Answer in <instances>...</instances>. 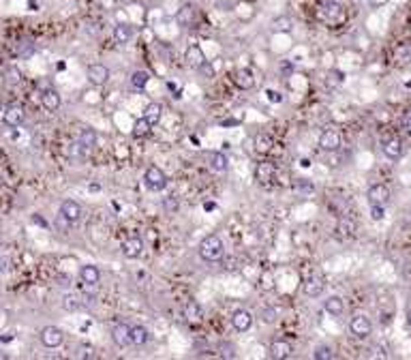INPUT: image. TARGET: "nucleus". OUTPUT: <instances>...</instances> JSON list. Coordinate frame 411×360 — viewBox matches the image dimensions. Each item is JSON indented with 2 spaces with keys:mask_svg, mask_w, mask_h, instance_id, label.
<instances>
[{
  "mask_svg": "<svg viewBox=\"0 0 411 360\" xmlns=\"http://www.w3.org/2000/svg\"><path fill=\"white\" fill-rule=\"evenodd\" d=\"M131 330H133V326H129V324H116L114 330H112V339H114V343H116L118 347L133 345Z\"/></svg>",
  "mask_w": 411,
  "mask_h": 360,
  "instance_id": "13",
  "label": "nucleus"
},
{
  "mask_svg": "<svg viewBox=\"0 0 411 360\" xmlns=\"http://www.w3.org/2000/svg\"><path fill=\"white\" fill-rule=\"evenodd\" d=\"M148 82H150V73L148 71H133L131 73V86L135 88V90H144L146 86H148Z\"/></svg>",
  "mask_w": 411,
  "mask_h": 360,
  "instance_id": "29",
  "label": "nucleus"
},
{
  "mask_svg": "<svg viewBox=\"0 0 411 360\" xmlns=\"http://www.w3.org/2000/svg\"><path fill=\"white\" fill-rule=\"evenodd\" d=\"M367 197L371 206H386L390 202V189L386 185H373L369 187Z\"/></svg>",
  "mask_w": 411,
  "mask_h": 360,
  "instance_id": "12",
  "label": "nucleus"
},
{
  "mask_svg": "<svg viewBox=\"0 0 411 360\" xmlns=\"http://www.w3.org/2000/svg\"><path fill=\"white\" fill-rule=\"evenodd\" d=\"M291 345L287 343V341H274V343L270 345V356L274 358V360H285V358H289L291 356Z\"/></svg>",
  "mask_w": 411,
  "mask_h": 360,
  "instance_id": "23",
  "label": "nucleus"
},
{
  "mask_svg": "<svg viewBox=\"0 0 411 360\" xmlns=\"http://www.w3.org/2000/svg\"><path fill=\"white\" fill-rule=\"evenodd\" d=\"M120 251H122V255L126 259H137L142 255V251H144V240L140 236H129L126 240H122Z\"/></svg>",
  "mask_w": 411,
  "mask_h": 360,
  "instance_id": "9",
  "label": "nucleus"
},
{
  "mask_svg": "<svg viewBox=\"0 0 411 360\" xmlns=\"http://www.w3.org/2000/svg\"><path fill=\"white\" fill-rule=\"evenodd\" d=\"M36 88L41 90V95H43V93H48V90H52V86L48 84V79H41V82H36Z\"/></svg>",
  "mask_w": 411,
  "mask_h": 360,
  "instance_id": "42",
  "label": "nucleus"
},
{
  "mask_svg": "<svg viewBox=\"0 0 411 360\" xmlns=\"http://www.w3.org/2000/svg\"><path fill=\"white\" fill-rule=\"evenodd\" d=\"M349 330H351V335L353 337H358V339H367L371 332H373V324L371 320L367 318V315H362V313H355L353 318L349 320Z\"/></svg>",
  "mask_w": 411,
  "mask_h": 360,
  "instance_id": "4",
  "label": "nucleus"
},
{
  "mask_svg": "<svg viewBox=\"0 0 411 360\" xmlns=\"http://www.w3.org/2000/svg\"><path fill=\"white\" fill-rule=\"evenodd\" d=\"M396 60L398 62H409L411 60V45H400L396 50Z\"/></svg>",
  "mask_w": 411,
  "mask_h": 360,
  "instance_id": "37",
  "label": "nucleus"
},
{
  "mask_svg": "<svg viewBox=\"0 0 411 360\" xmlns=\"http://www.w3.org/2000/svg\"><path fill=\"white\" fill-rule=\"evenodd\" d=\"M232 326H234V330H238V332L251 330V326H253V315H251V311H246V309L234 311V315H232Z\"/></svg>",
  "mask_w": 411,
  "mask_h": 360,
  "instance_id": "15",
  "label": "nucleus"
},
{
  "mask_svg": "<svg viewBox=\"0 0 411 360\" xmlns=\"http://www.w3.org/2000/svg\"><path fill=\"white\" fill-rule=\"evenodd\" d=\"M383 217H386V210H383V206H371V219H373V221H381Z\"/></svg>",
  "mask_w": 411,
  "mask_h": 360,
  "instance_id": "39",
  "label": "nucleus"
},
{
  "mask_svg": "<svg viewBox=\"0 0 411 360\" xmlns=\"http://www.w3.org/2000/svg\"><path fill=\"white\" fill-rule=\"evenodd\" d=\"M234 82H236V86H238L240 90H251L255 86V77L251 73V69H238V71H236Z\"/></svg>",
  "mask_w": 411,
  "mask_h": 360,
  "instance_id": "22",
  "label": "nucleus"
},
{
  "mask_svg": "<svg viewBox=\"0 0 411 360\" xmlns=\"http://www.w3.org/2000/svg\"><path fill=\"white\" fill-rule=\"evenodd\" d=\"M39 5H41V0H30L28 9H30V11H39Z\"/></svg>",
  "mask_w": 411,
  "mask_h": 360,
  "instance_id": "46",
  "label": "nucleus"
},
{
  "mask_svg": "<svg viewBox=\"0 0 411 360\" xmlns=\"http://www.w3.org/2000/svg\"><path fill=\"white\" fill-rule=\"evenodd\" d=\"M81 307V300H79V296L77 294H65L62 296V309L65 311H77Z\"/></svg>",
  "mask_w": 411,
  "mask_h": 360,
  "instance_id": "35",
  "label": "nucleus"
},
{
  "mask_svg": "<svg viewBox=\"0 0 411 360\" xmlns=\"http://www.w3.org/2000/svg\"><path fill=\"white\" fill-rule=\"evenodd\" d=\"M403 127H405L409 133H411V112H407V114L403 116Z\"/></svg>",
  "mask_w": 411,
  "mask_h": 360,
  "instance_id": "45",
  "label": "nucleus"
},
{
  "mask_svg": "<svg viewBox=\"0 0 411 360\" xmlns=\"http://www.w3.org/2000/svg\"><path fill=\"white\" fill-rule=\"evenodd\" d=\"M324 309L330 315H334V318H339V315H343V311H345V300L341 296H330V298L324 300Z\"/></svg>",
  "mask_w": 411,
  "mask_h": 360,
  "instance_id": "25",
  "label": "nucleus"
},
{
  "mask_svg": "<svg viewBox=\"0 0 411 360\" xmlns=\"http://www.w3.org/2000/svg\"><path fill=\"white\" fill-rule=\"evenodd\" d=\"M131 339H133V345H144V343H148V328H144V326H133L131 330Z\"/></svg>",
  "mask_w": 411,
  "mask_h": 360,
  "instance_id": "34",
  "label": "nucleus"
},
{
  "mask_svg": "<svg viewBox=\"0 0 411 360\" xmlns=\"http://www.w3.org/2000/svg\"><path fill=\"white\" fill-rule=\"evenodd\" d=\"M86 75H88V82L93 84V86H103L107 84V79H109V69L105 65H90L88 71H86Z\"/></svg>",
  "mask_w": 411,
  "mask_h": 360,
  "instance_id": "14",
  "label": "nucleus"
},
{
  "mask_svg": "<svg viewBox=\"0 0 411 360\" xmlns=\"http://www.w3.org/2000/svg\"><path fill=\"white\" fill-rule=\"evenodd\" d=\"M317 17L322 20L324 24H330V26H341L345 20H347V11L341 3L336 0H326V3L319 7L317 11Z\"/></svg>",
  "mask_w": 411,
  "mask_h": 360,
  "instance_id": "2",
  "label": "nucleus"
},
{
  "mask_svg": "<svg viewBox=\"0 0 411 360\" xmlns=\"http://www.w3.org/2000/svg\"><path fill=\"white\" fill-rule=\"evenodd\" d=\"M77 146L81 148V150H90V148H95L97 146V133L93 131V129H84L79 133V140H77Z\"/></svg>",
  "mask_w": 411,
  "mask_h": 360,
  "instance_id": "27",
  "label": "nucleus"
},
{
  "mask_svg": "<svg viewBox=\"0 0 411 360\" xmlns=\"http://www.w3.org/2000/svg\"><path fill=\"white\" fill-rule=\"evenodd\" d=\"M255 180L263 187H270L274 180H277V167H274L270 161H263V163H259L257 169H255Z\"/></svg>",
  "mask_w": 411,
  "mask_h": 360,
  "instance_id": "11",
  "label": "nucleus"
},
{
  "mask_svg": "<svg viewBox=\"0 0 411 360\" xmlns=\"http://www.w3.org/2000/svg\"><path fill=\"white\" fill-rule=\"evenodd\" d=\"M60 214L65 219H69L71 223H77L79 217H81V208H79V204L75 200H65L60 204Z\"/></svg>",
  "mask_w": 411,
  "mask_h": 360,
  "instance_id": "18",
  "label": "nucleus"
},
{
  "mask_svg": "<svg viewBox=\"0 0 411 360\" xmlns=\"http://www.w3.org/2000/svg\"><path fill=\"white\" fill-rule=\"evenodd\" d=\"M199 71H202V73H204L206 77H214V69H212V65H210V62H206V65H204L202 69H199Z\"/></svg>",
  "mask_w": 411,
  "mask_h": 360,
  "instance_id": "41",
  "label": "nucleus"
},
{
  "mask_svg": "<svg viewBox=\"0 0 411 360\" xmlns=\"http://www.w3.org/2000/svg\"><path fill=\"white\" fill-rule=\"evenodd\" d=\"M79 281L84 285H97L99 281H101V273H99L97 266H81L79 268Z\"/></svg>",
  "mask_w": 411,
  "mask_h": 360,
  "instance_id": "19",
  "label": "nucleus"
},
{
  "mask_svg": "<svg viewBox=\"0 0 411 360\" xmlns=\"http://www.w3.org/2000/svg\"><path fill=\"white\" fill-rule=\"evenodd\" d=\"M407 318H409V324H411V309H409V313H407Z\"/></svg>",
  "mask_w": 411,
  "mask_h": 360,
  "instance_id": "48",
  "label": "nucleus"
},
{
  "mask_svg": "<svg viewBox=\"0 0 411 360\" xmlns=\"http://www.w3.org/2000/svg\"><path fill=\"white\" fill-rule=\"evenodd\" d=\"M197 253H199V257H202L204 262H212V264L221 262L223 255H225V245L216 234H208V236L202 238V242H199Z\"/></svg>",
  "mask_w": 411,
  "mask_h": 360,
  "instance_id": "1",
  "label": "nucleus"
},
{
  "mask_svg": "<svg viewBox=\"0 0 411 360\" xmlns=\"http://www.w3.org/2000/svg\"><path fill=\"white\" fill-rule=\"evenodd\" d=\"M131 37H133V30L129 28V26L120 24V26H116V28H114V41L118 45H126V43L131 41Z\"/></svg>",
  "mask_w": 411,
  "mask_h": 360,
  "instance_id": "31",
  "label": "nucleus"
},
{
  "mask_svg": "<svg viewBox=\"0 0 411 360\" xmlns=\"http://www.w3.org/2000/svg\"><path fill=\"white\" fill-rule=\"evenodd\" d=\"M3 122L7 127L11 129H17L20 124L24 122V107L20 103H9L5 107V114H3Z\"/></svg>",
  "mask_w": 411,
  "mask_h": 360,
  "instance_id": "5",
  "label": "nucleus"
},
{
  "mask_svg": "<svg viewBox=\"0 0 411 360\" xmlns=\"http://www.w3.org/2000/svg\"><path fill=\"white\" fill-rule=\"evenodd\" d=\"M144 118L148 120L152 127H157V124L161 122L163 118V105L161 103H150V105H146V110H144Z\"/></svg>",
  "mask_w": 411,
  "mask_h": 360,
  "instance_id": "26",
  "label": "nucleus"
},
{
  "mask_svg": "<svg viewBox=\"0 0 411 360\" xmlns=\"http://www.w3.org/2000/svg\"><path fill=\"white\" fill-rule=\"evenodd\" d=\"M62 341H65V332H62L58 326H48V328L41 330V343L45 347H50V349L60 347Z\"/></svg>",
  "mask_w": 411,
  "mask_h": 360,
  "instance_id": "7",
  "label": "nucleus"
},
{
  "mask_svg": "<svg viewBox=\"0 0 411 360\" xmlns=\"http://www.w3.org/2000/svg\"><path fill=\"white\" fill-rule=\"evenodd\" d=\"M144 185L150 189V191H163L167 187V176L161 167L157 165H150L148 169L144 172Z\"/></svg>",
  "mask_w": 411,
  "mask_h": 360,
  "instance_id": "3",
  "label": "nucleus"
},
{
  "mask_svg": "<svg viewBox=\"0 0 411 360\" xmlns=\"http://www.w3.org/2000/svg\"><path fill=\"white\" fill-rule=\"evenodd\" d=\"M195 20V7L193 5H182L178 9V13H176V22L178 26H182V28H187V26H191Z\"/></svg>",
  "mask_w": 411,
  "mask_h": 360,
  "instance_id": "21",
  "label": "nucleus"
},
{
  "mask_svg": "<svg viewBox=\"0 0 411 360\" xmlns=\"http://www.w3.org/2000/svg\"><path fill=\"white\" fill-rule=\"evenodd\" d=\"M185 318L189 322H199L204 318V309H202V304L195 302V300H189V304L185 307Z\"/></svg>",
  "mask_w": 411,
  "mask_h": 360,
  "instance_id": "28",
  "label": "nucleus"
},
{
  "mask_svg": "<svg viewBox=\"0 0 411 360\" xmlns=\"http://www.w3.org/2000/svg\"><path fill=\"white\" fill-rule=\"evenodd\" d=\"M268 99H270L272 103H281L283 101V97L279 93H274V90H268Z\"/></svg>",
  "mask_w": 411,
  "mask_h": 360,
  "instance_id": "43",
  "label": "nucleus"
},
{
  "mask_svg": "<svg viewBox=\"0 0 411 360\" xmlns=\"http://www.w3.org/2000/svg\"><path fill=\"white\" fill-rule=\"evenodd\" d=\"M277 320H279V311L277 309H266L263 311V322L266 324H274Z\"/></svg>",
  "mask_w": 411,
  "mask_h": 360,
  "instance_id": "40",
  "label": "nucleus"
},
{
  "mask_svg": "<svg viewBox=\"0 0 411 360\" xmlns=\"http://www.w3.org/2000/svg\"><path fill=\"white\" fill-rule=\"evenodd\" d=\"M150 131H152V124L146 120V118H140V120H135V124H133V138H137V140H142V138H148L150 135Z\"/></svg>",
  "mask_w": 411,
  "mask_h": 360,
  "instance_id": "30",
  "label": "nucleus"
},
{
  "mask_svg": "<svg viewBox=\"0 0 411 360\" xmlns=\"http://www.w3.org/2000/svg\"><path fill=\"white\" fill-rule=\"evenodd\" d=\"M300 165H302V167H310V161H308V159H302V161H300Z\"/></svg>",
  "mask_w": 411,
  "mask_h": 360,
  "instance_id": "47",
  "label": "nucleus"
},
{
  "mask_svg": "<svg viewBox=\"0 0 411 360\" xmlns=\"http://www.w3.org/2000/svg\"><path fill=\"white\" fill-rule=\"evenodd\" d=\"M324 287H326V281H324V277H319V275H310V277L302 279V292H304V296H308V298L322 296Z\"/></svg>",
  "mask_w": 411,
  "mask_h": 360,
  "instance_id": "6",
  "label": "nucleus"
},
{
  "mask_svg": "<svg viewBox=\"0 0 411 360\" xmlns=\"http://www.w3.org/2000/svg\"><path fill=\"white\" fill-rule=\"evenodd\" d=\"M274 142L272 138H268V135H257L255 138V152H259V155H268V152L272 150Z\"/></svg>",
  "mask_w": 411,
  "mask_h": 360,
  "instance_id": "33",
  "label": "nucleus"
},
{
  "mask_svg": "<svg viewBox=\"0 0 411 360\" xmlns=\"http://www.w3.org/2000/svg\"><path fill=\"white\" fill-rule=\"evenodd\" d=\"M163 206H165L167 210H176V208H178V202H176V200H169V197H167V200L163 202Z\"/></svg>",
  "mask_w": 411,
  "mask_h": 360,
  "instance_id": "44",
  "label": "nucleus"
},
{
  "mask_svg": "<svg viewBox=\"0 0 411 360\" xmlns=\"http://www.w3.org/2000/svg\"><path fill=\"white\" fill-rule=\"evenodd\" d=\"M185 62H187V67L199 71L208 60H206V54H204V50L199 48V45H189L187 52H185Z\"/></svg>",
  "mask_w": 411,
  "mask_h": 360,
  "instance_id": "10",
  "label": "nucleus"
},
{
  "mask_svg": "<svg viewBox=\"0 0 411 360\" xmlns=\"http://www.w3.org/2000/svg\"><path fill=\"white\" fill-rule=\"evenodd\" d=\"M291 28H294V22L289 20L287 15H281V17H274L272 24H270V30L274 34H289Z\"/></svg>",
  "mask_w": 411,
  "mask_h": 360,
  "instance_id": "24",
  "label": "nucleus"
},
{
  "mask_svg": "<svg viewBox=\"0 0 411 360\" xmlns=\"http://www.w3.org/2000/svg\"><path fill=\"white\" fill-rule=\"evenodd\" d=\"M381 150H383V155H386L388 159H400L403 157V142H400V138H388L386 142H383V146H381Z\"/></svg>",
  "mask_w": 411,
  "mask_h": 360,
  "instance_id": "17",
  "label": "nucleus"
},
{
  "mask_svg": "<svg viewBox=\"0 0 411 360\" xmlns=\"http://www.w3.org/2000/svg\"><path fill=\"white\" fill-rule=\"evenodd\" d=\"M341 133L339 131H332V129H328L324 131L322 135H319V148H322L324 152H336L341 148Z\"/></svg>",
  "mask_w": 411,
  "mask_h": 360,
  "instance_id": "8",
  "label": "nucleus"
},
{
  "mask_svg": "<svg viewBox=\"0 0 411 360\" xmlns=\"http://www.w3.org/2000/svg\"><path fill=\"white\" fill-rule=\"evenodd\" d=\"M206 161H208V167L212 169V172H216V174H225L227 167H230V161H227V157L223 155V152H208Z\"/></svg>",
  "mask_w": 411,
  "mask_h": 360,
  "instance_id": "16",
  "label": "nucleus"
},
{
  "mask_svg": "<svg viewBox=\"0 0 411 360\" xmlns=\"http://www.w3.org/2000/svg\"><path fill=\"white\" fill-rule=\"evenodd\" d=\"M313 358L315 360H330L332 358V349L328 347V345H319V347H315Z\"/></svg>",
  "mask_w": 411,
  "mask_h": 360,
  "instance_id": "36",
  "label": "nucleus"
},
{
  "mask_svg": "<svg viewBox=\"0 0 411 360\" xmlns=\"http://www.w3.org/2000/svg\"><path fill=\"white\" fill-rule=\"evenodd\" d=\"M62 103V99L58 95V90H48V93H43L41 95V105H43V110H48V112H56L58 107Z\"/></svg>",
  "mask_w": 411,
  "mask_h": 360,
  "instance_id": "20",
  "label": "nucleus"
},
{
  "mask_svg": "<svg viewBox=\"0 0 411 360\" xmlns=\"http://www.w3.org/2000/svg\"><path fill=\"white\" fill-rule=\"evenodd\" d=\"M315 191V185L310 183V180L306 178H298L296 180V185H294V193L300 195V197H306L308 193H313Z\"/></svg>",
  "mask_w": 411,
  "mask_h": 360,
  "instance_id": "32",
  "label": "nucleus"
},
{
  "mask_svg": "<svg viewBox=\"0 0 411 360\" xmlns=\"http://www.w3.org/2000/svg\"><path fill=\"white\" fill-rule=\"evenodd\" d=\"M7 82L9 84H20L22 82V73L17 69H9L7 71Z\"/></svg>",
  "mask_w": 411,
  "mask_h": 360,
  "instance_id": "38",
  "label": "nucleus"
}]
</instances>
